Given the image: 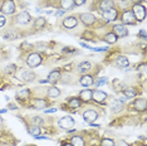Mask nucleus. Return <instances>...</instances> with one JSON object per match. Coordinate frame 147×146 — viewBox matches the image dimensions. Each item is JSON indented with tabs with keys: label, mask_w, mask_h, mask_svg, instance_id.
Masks as SVG:
<instances>
[{
	"label": "nucleus",
	"mask_w": 147,
	"mask_h": 146,
	"mask_svg": "<svg viewBox=\"0 0 147 146\" xmlns=\"http://www.w3.org/2000/svg\"><path fill=\"white\" fill-rule=\"evenodd\" d=\"M58 125L61 128H64V130H71V128L74 126V120H73L72 117H69V116H65V117L61 118V120L58 121Z\"/></svg>",
	"instance_id": "nucleus-4"
},
{
	"label": "nucleus",
	"mask_w": 147,
	"mask_h": 146,
	"mask_svg": "<svg viewBox=\"0 0 147 146\" xmlns=\"http://www.w3.org/2000/svg\"><path fill=\"white\" fill-rule=\"evenodd\" d=\"M59 95H61V91H59L58 88L52 87V88H49V89H48V96H49V97L55 98V97H59Z\"/></svg>",
	"instance_id": "nucleus-26"
},
{
	"label": "nucleus",
	"mask_w": 147,
	"mask_h": 146,
	"mask_svg": "<svg viewBox=\"0 0 147 146\" xmlns=\"http://www.w3.org/2000/svg\"><path fill=\"white\" fill-rule=\"evenodd\" d=\"M125 95L127 98H132L137 95V91H136V88H127L125 91Z\"/></svg>",
	"instance_id": "nucleus-30"
},
{
	"label": "nucleus",
	"mask_w": 147,
	"mask_h": 146,
	"mask_svg": "<svg viewBox=\"0 0 147 146\" xmlns=\"http://www.w3.org/2000/svg\"><path fill=\"white\" fill-rule=\"evenodd\" d=\"M22 78L24 79L25 82H32L35 79V73L32 71H23L22 73Z\"/></svg>",
	"instance_id": "nucleus-13"
},
{
	"label": "nucleus",
	"mask_w": 147,
	"mask_h": 146,
	"mask_svg": "<svg viewBox=\"0 0 147 146\" xmlns=\"http://www.w3.org/2000/svg\"><path fill=\"white\" fill-rule=\"evenodd\" d=\"M16 22L22 25L28 24V23L30 22V15L28 14V11H22L20 14H18V16H16Z\"/></svg>",
	"instance_id": "nucleus-9"
},
{
	"label": "nucleus",
	"mask_w": 147,
	"mask_h": 146,
	"mask_svg": "<svg viewBox=\"0 0 147 146\" xmlns=\"http://www.w3.org/2000/svg\"><path fill=\"white\" fill-rule=\"evenodd\" d=\"M111 108H112V112H115V114H118V112L122 111L123 106L121 102H117V101H113L111 103Z\"/></svg>",
	"instance_id": "nucleus-21"
},
{
	"label": "nucleus",
	"mask_w": 147,
	"mask_h": 146,
	"mask_svg": "<svg viewBox=\"0 0 147 146\" xmlns=\"http://www.w3.org/2000/svg\"><path fill=\"white\" fill-rule=\"evenodd\" d=\"M59 77H61V73H59V71H53L52 73H49V76H48V79H47V81H48L49 83L54 84L55 82H58Z\"/></svg>",
	"instance_id": "nucleus-14"
},
{
	"label": "nucleus",
	"mask_w": 147,
	"mask_h": 146,
	"mask_svg": "<svg viewBox=\"0 0 147 146\" xmlns=\"http://www.w3.org/2000/svg\"><path fill=\"white\" fill-rule=\"evenodd\" d=\"M81 20L84 24H93L96 22V18L91 13H83V14H81Z\"/></svg>",
	"instance_id": "nucleus-11"
},
{
	"label": "nucleus",
	"mask_w": 147,
	"mask_h": 146,
	"mask_svg": "<svg viewBox=\"0 0 147 146\" xmlns=\"http://www.w3.org/2000/svg\"><path fill=\"white\" fill-rule=\"evenodd\" d=\"M63 146H72L71 144H65V145H63Z\"/></svg>",
	"instance_id": "nucleus-48"
},
{
	"label": "nucleus",
	"mask_w": 147,
	"mask_h": 146,
	"mask_svg": "<svg viewBox=\"0 0 147 146\" xmlns=\"http://www.w3.org/2000/svg\"><path fill=\"white\" fill-rule=\"evenodd\" d=\"M113 33L117 35V38H122V36H126L128 34V30L126 29L125 25L117 24V25H115V28H113Z\"/></svg>",
	"instance_id": "nucleus-7"
},
{
	"label": "nucleus",
	"mask_w": 147,
	"mask_h": 146,
	"mask_svg": "<svg viewBox=\"0 0 147 146\" xmlns=\"http://www.w3.org/2000/svg\"><path fill=\"white\" fill-rule=\"evenodd\" d=\"M44 25H45V19L43 18V16L35 19V24H34L35 28H42V26H44Z\"/></svg>",
	"instance_id": "nucleus-31"
},
{
	"label": "nucleus",
	"mask_w": 147,
	"mask_h": 146,
	"mask_svg": "<svg viewBox=\"0 0 147 146\" xmlns=\"http://www.w3.org/2000/svg\"><path fill=\"white\" fill-rule=\"evenodd\" d=\"M117 10L116 9H108V10H106V11H103V18L106 19V20H108V22H113V20H116L117 19Z\"/></svg>",
	"instance_id": "nucleus-8"
},
{
	"label": "nucleus",
	"mask_w": 147,
	"mask_h": 146,
	"mask_svg": "<svg viewBox=\"0 0 147 146\" xmlns=\"http://www.w3.org/2000/svg\"><path fill=\"white\" fill-rule=\"evenodd\" d=\"M146 107H147V105H146V99L145 98H140V99H137V101L135 102V108L138 110V111H145Z\"/></svg>",
	"instance_id": "nucleus-17"
},
{
	"label": "nucleus",
	"mask_w": 147,
	"mask_h": 146,
	"mask_svg": "<svg viewBox=\"0 0 147 146\" xmlns=\"http://www.w3.org/2000/svg\"><path fill=\"white\" fill-rule=\"evenodd\" d=\"M61 5L63 10H68L74 6V0H61Z\"/></svg>",
	"instance_id": "nucleus-20"
},
{
	"label": "nucleus",
	"mask_w": 147,
	"mask_h": 146,
	"mask_svg": "<svg viewBox=\"0 0 147 146\" xmlns=\"http://www.w3.org/2000/svg\"><path fill=\"white\" fill-rule=\"evenodd\" d=\"M97 117H98V114H97L94 110H87V111H84V114H83V118L88 124L94 122L97 120Z\"/></svg>",
	"instance_id": "nucleus-5"
},
{
	"label": "nucleus",
	"mask_w": 147,
	"mask_h": 146,
	"mask_svg": "<svg viewBox=\"0 0 147 146\" xmlns=\"http://www.w3.org/2000/svg\"><path fill=\"white\" fill-rule=\"evenodd\" d=\"M5 112H6V110H4V108L0 110V114H5Z\"/></svg>",
	"instance_id": "nucleus-46"
},
{
	"label": "nucleus",
	"mask_w": 147,
	"mask_h": 146,
	"mask_svg": "<svg viewBox=\"0 0 147 146\" xmlns=\"http://www.w3.org/2000/svg\"><path fill=\"white\" fill-rule=\"evenodd\" d=\"M79 97H81V99H83V101L88 102L92 99V91L91 89H83V91L79 93Z\"/></svg>",
	"instance_id": "nucleus-16"
},
{
	"label": "nucleus",
	"mask_w": 147,
	"mask_h": 146,
	"mask_svg": "<svg viewBox=\"0 0 147 146\" xmlns=\"http://www.w3.org/2000/svg\"><path fill=\"white\" fill-rule=\"evenodd\" d=\"M86 3V0H74V4L76 5H83Z\"/></svg>",
	"instance_id": "nucleus-40"
},
{
	"label": "nucleus",
	"mask_w": 147,
	"mask_h": 146,
	"mask_svg": "<svg viewBox=\"0 0 147 146\" xmlns=\"http://www.w3.org/2000/svg\"><path fill=\"white\" fill-rule=\"evenodd\" d=\"M8 107L10 108V110H15V108H16V106H15V105H13V103H9Z\"/></svg>",
	"instance_id": "nucleus-44"
},
{
	"label": "nucleus",
	"mask_w": 147,
	"mask_h": 146,
	"mask_svg": "<svg viewBox=\"0 0 147 146\" xmlns=\"http://www.w3.org/2000/svg\"><path fill=\"white\" fill-rule=\"evenodd\" d=\"M99 8H101L103 11L108 10V9H112L113 8V0H102L101 4H99Z\"/></svg>",
	"instance_id": "nucleus-18"
},
{
	"label": "nucleus",
	"mask_w": 147,
	"mask_h": 146,
	"mask_svg": "<svg viewBox=\"0 0 147 146\" xmlns=\"http://www.w3.org/2000/svg\"><path fill=\"white\" fill-rule=\"evenodd\" d=\"M32 122L34 124L35 126H40V125H43V120L40 117H38V116H34V117L32 118Z\"/></svg>",
	"instance_id": "nucleus-33"
},
{
	"label": "nucleus",
	"mask_w": 147,
	"mask_h": 146,
	"mask_svg": "<svg viewBox=\"0 0 147 146\" xmlns=\"http://www.w3.org/2000/svg\"><path fill=\"white\" fill-rule=\"evenodd\" d=\"M117 35L115 34V33H108L106 36H105V41L107 43H109V44H113V43H116L117 42Z\"/></svg>",
	"instance_id": "nucleus-25"
},
{
	"label": "nucleus",
	"mask_w": 147,
	"mask_h": 146,
	"mask_svg": "<svg viewBox=\"0 0 147 146\" xmlns=\"http://www.w3.org/2000/svg\"><path fill=\"white\" fill-rule=\"evenodd\" d=\"M4 38L5 39H14V38H16V34L13 30H6L4 34Z\"/></svg>",
	"instance_id": "nucleus-32"
},
{
	"label": "nucleus",
	"mask_w": 147,
	"mask_h": 146,
	"mask_svg": "<svg viewBox=\"0 0 147 146\" xmlns=\"http://www.w3.org/2000/svg\"><path fill=\"white\" fill-rule=\"evenodd\" d=\"M107 81H108V79H107L106 77H102V78H99V79H98V81H97V82H96V83H94V84L97 86V87H101V86H103V84H105V83H106V82H107Z\"/></svg>",
	"instance_id": "nucleus-36"
},
{
	"label": "nucleus",
	"mask_w": 147,
	"mask_h": 146,
	"mask_svg": "<svg viewBox=\"0 0 147 146\" xmlns=\"http://www.w3.org/2000/svg\"><path fill=\"white\" fill-rule=\"evenodd\" d=\"M1 13L5 15H13L15 13V5L13 0H5L1 5Z\"/></svg>",
	"instance_id": "nucleus-2"
},
{
	"label": "nucleus",
	"mask_w": 147,
	"mask_h": 146,
	"mask_svg": "<svg viewBox=\"0 0 147 146\" xmlns=\"http://www.w3.org/2000/svg\"><path fill=\"white\" fill-rule=\"evenodd\" d=\"M102 146H115V142L111 139H105V140H102Z\"/></svg>",
	"instance_id": "nucleus-35"
},
{
	"label": "nucleus",
	"mask_w": 147,
	"mask_h": 146,
	"mask_svg": "<svg viewBox=\"0 0 147 146\" xmlns=\"http://www.w3.org/2000/svg\"><path fill=\"white\" fill-rule=\"evenodd\" d=\"M77 24H78V20H77L74 16H68V18H65L64 20H63V25L68 29L74 28V26H77Z\"/></svg>",
	"instance_id": "nucleus-10"
},
{
	"label": "nucleus",
	"mask_w": 147,
	"mask_h": 146,
	"mask_svg": "<svg viewBox=\"0 0 147 146\" xmlns=\"http://www.w3.org/2000/svg\"><path fill=\"white\" fill-rule=\"evenodd\" d=\"M55 111H57L55 108H51V110H47L45 114H52V112H55Z\"/></svg>",
	"instance_id": "nucleus-43"
},
{
	"label": "nucleus",
	"mask_w": 147,
	"mask_h": 146,
	"mask_svg": "<svg viewBox=\"0 0 147 146\" xmlns=\"http://www.w3.org/2000/svg\"><path fill=\"white\" fill-rule=\"evenodd\" d=\"M132 13H133V15H135L136 20H138V22H142L143 19L146 18V9H145V6H142L141 4L133 5Z\"/></svg>",
	"instance_id": "nucleus-1"
},
{
	"label": "nucleus",
	"mask_w": 147,
	"mask_h": 146,
	"mask_svg": "<svg viewBox=\"0 0 147 146\" xmlns=\"http://www.w3.org/2000/svg\"><path fill=\"white\" fill-rule=\"evenodd\" d=\"M3 122H4V121H3V118L0 117V125H3Z\"/></svg>",
	"instance_id": "nucleus-47"
},
{
	"label": "nucleus",
	"mask_w": 147,
	"mask_h": 146,
	"mask_svg": "<svg viewBox=\"0 0 147 146\" xmlns=\"http://www.w3.org/2000/svg\"><path fill=\"white\" fill-rule=\"evenodd\" d=\"M128 64H129V62L126 57H118L116 59V66L118 68H126V67H128Z\"/></svg>",
	"instance_id": "nucleus-15"
},
{
	"label": "nucleus",
	"mask_w": 147,
	"mask_h": 146,
	"mask_svg": "<svg viewBox=\"0 0 147 146\" xmlns=\"http://www.w3.org/2000/svg\"><path fill=\"white\" fill-rule=\"evenodd\" d=\"M71 145L72 146H84V141L81 136H74L71 140Z\"/></svg>",
	"instance_id": "nucleus-22"
},
{
	"label": "nucleus",
	"mask_w": 147,
	"mask_h": 146,
	"mask_svg": "<svg viewBox=\"0 0 147 146\" xmlns=\"http://www.w3.org/2000/svg\"><path fill=\"white\" fill-rule=\"evenodd\" d=\"M118 146H129V145L127 144L126 141H123V140H119V141H118Z\"/></svg>",
	"instance_id": "nucleus-41"
},
{
	"label": "nucleus",
	"mask_w": 147,
	"mask_h": 146,
	"mask_svg": "<svg viewBox=\"0 0 147 146\" xmlns=\"http://www.w3.org/2000/svg\"><path fill=\"white\" fill-rule=\"evenodd\" d=\"M6 24V19H5V16H3V15H0V28H3Z\"/></svg>",
	"instance_id": "nucleus-37"
},
{
	"label": "nucleus",
	"mask_w": 147,
	"mask_h": 146,
	"mask_svg": "<svg viewBox=\"0 0 147 146\" xmlns=\"http://www.w3.org/2000/svg\"><path fill=\"white\" fill-rule=\"evenodd\" d=\"M68 106H69V107H72V108L79 107V106H81V99H78V98H71V99H69V102H68Z\"/></svg>",
	"instance_id": "nucleus-27"
},
{
	"label": "nucleus",
	"mask_w": 147,
	"mask_h": 146,
	"mask_svg": "<svg viewBox=\"0 0 147 146\" xmlns=\"http://www.w3.org/2000/svg\"><path fill=\"white\" fill-rule=\"evenodd\" d=\"M47 105H48V102H47L45 99H36V101H34V107H35L36 110L45 108Z\"/></svg>",
	"instance_id": "nucleus-24"
},
{
	"label": "nucleus",
	"mask_w": 147,
	"mask_h": 146,
	"mask_svg": "<svg viewBox=\"0 0 147 146\" xmlns=\"http://www.w3.org/2000/svg\"><path fill=\"white\" fill-rule=\"evenodd\" d=\"M28 97H29V89H23V91L16 93V98H19V99H25Z\"/></svg>",
	"instance_id": "nucleus-29"
},
{
	"label": "nucleus",
	"mask_w": 147,
	"mask_h": 146,
	"mask_svg": "<svg viewBox=\"0 0 147 146\" xmlns=\"http://www.w3.org/2000/svg\"><path fill=\"white\" fill-rule=\"evenodd\" d=\"M28 131H29V134H32L33 136H38L39 134H40V128H39V126H35V125L30 126V127L28 128Z\"/></svg>",
	"instance_id": "nucleus-28"
},
{
	"label": "nucleus",
	"mask_w": 147,
	"mask_h": 146,
	"mask_svg": "<svg viewBox=\"0 0 147 146\" xmlns=\"http://www.w3.org/2000/svg\"><path fill=\"white\" fill-rule=\"evenodd\" d=\"M92 98L96 102H102L107 98V93L103 91H94V92H92Z\"/></svg>",
	"instance_id": "nucleus-12"
},
{
	"label": "nucleus",
	"mask_w": 147,
	"mask_h": 146,
	"mask_svg": "<svg viewBox=\"0 0 147 146\" xmlns=\"http://www.w3.org/2000/svg\"><path fill=\"white\" fill-rule=\"evenodd\" d=\"M135 22L136 18L131 10H126L122 14V23H125V24H135Z\"/></svg>",
	"instance_id": "nucleus-6"
},
{
	"label": "nucleus",
	"mask_w": 147,
	"mask_h": 146,
	"mask_svg": "<svg viewBox=\"0 0 147 146\" xmlns=\"http://www.w3.org/2000/svg\"><path fill=\"white\" fill-rule=\"evenodd\" d=\"M81 84L83 87H89L91 84H93V78L92 76H83L81 78Z\"/></svg>",
	"instance_id": "nucleus-19"
},
{
	"label": "nucleus",
	"mask_w": 147,
	"mask_h": 146,
	"mask_svg": "<svg viewBox=\"0 0 147 146\" xmlns=\"http://www.w3.org/2000/svg\"><path fill=\"white\" fill-rule=\"evenodd\" d=\"M141 35L143 36V38H146V33H145V30H143V29L141 30Z\"/></svg>",
	"instance_id": "nucleus-45"
},
{
	"label": "nucleus",
	"mask_w": 147,
	"mask_h": 146,
	"mask_svg": "<svg viewBox=\"0 0 147 146\" xmlns=\"http://www.w3.org/2000/svg\"><path fill=\"white\" fill-rule=\"evenodd\" d=\"M91 67H92V64L89 62H82L78 66V72H87L91 69Z\"/></svg>",
	"instance_id": "nucleus-23"
},
{
	"label": "nucleus",
	"mask_w": 147,
	"mask_h": 146,
	"mask_svg": "<svg viewBox=\"0 0 147 146\" xmlns=\"http://www.w3.org/2000/svg\"><path fill=\"white\" fill-rule=\"evenodd\" d=\"M65 14V10H57L55 11V15L57 16H62V15H64Z\"/></svg>",
	"instance_id": "nucleus-39"
},
{
	"label": "nucleus",
	"mask_w": 147,
	"mask_h": 146,
	"mask_svg": "<svg viewBox=\"0 0 147 146\" xmlns=\"http://www.w3.org/2000/svg\"><path fill=\"white\" fill-rule=\"evenodd\" d=\"M121 8H126V6H128V3H126L125 0H121V4H119Z\"/></svg>",
	"instance_id": "nucleus-42"
},
{
	"label": "nucleus",
	"mask_w": 147,
	"mask_h": 146,
	"mask_svg": "<svg viewBox=\"0 0 147 146\" xmlns=\"http://www.w3.org/2000/svg\"><path fill=\"white\" fill-rule=\"evenodd\" d=\"M15 71H16L15 64H9L8 67L5 68V72H6V73H10V74H13V73H15Z\"/></svg>",
	"instance_id": "nucleus-34"
},
{
	"label": "nucleus",
	"mask_w": 147,
	"mask_h": 146,
	"mask_svg": "<svg viewBox=\"0 0 147 146\" xmlns=\"http://www.w3.org/2000/svg\"><path fill=\"white\" fill-rule=\"evenodd\" d=\"M138 69H140V72H141L142 74H145V73H146V64H145V63L140 66V67H138Z\"/></svg>",
	"instance_id": "nucleus-38"
},
{
	"label": "nucleus",
	"mask_w": 147,
	"mask_h": 146,
	"mask_svg": "<svg viewBox=\"0 0 147 146\" xmlns=\"http://www.w3.org/2000/svg\"><path fill=\"white\" fill-rule=\"evenodd\" d=\"M40 63H42V57L39 53H32V54L28 57V59H26V64H28L30 68L38 67Z\"/></svg>",
	"instance_id": "nucleus-3"
}]
</instances>
